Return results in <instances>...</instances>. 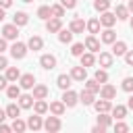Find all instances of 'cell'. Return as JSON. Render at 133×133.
<instances>
[{
	"label": "cell",
	"mask_w": 133,
	"mask_h": 133,
	"mask_svg": "<svg viewBox=\"0 0 133 133\" xmlns=\"http://www.w3.org/2000/svg\"><path fill=\"white\" fill-rule=\"evenodd\" d=\"M23 2H27V4H29V2H33V0H23Z\"/></svg>",
	"instance_id": "cell-56"
},
{
	"label": "cell",
	"mask_w": 133,
	"mask_h": 133,
	"mask_svg": "<svg viewBox=\"0 0 133 133\" xmlns=\"http://www.w3.org/2000/svg\"><path fill=\"white\" fill-rule=\"evenodd\" d=\"M100 66H102V69L112 66V54H110V52H100Z\"/></svg>",
	"instance_id": "cell-26"
},
{
	"label": "cell",
	"mask_w": 133,
	"mask_h": 133,
	"mask_svg": "<svg viewBox=\"0 0 133 133\" xmlns=\"http://www.w3.org/2000/svg\"><path fill=\"white\" fill-rule=\"evenodd\" d=\"M10 129H12V131H17V133H21V131H25V129H27V123H23V121L17 116V118H12V125H10Z\"/></svg>",
	"instance_id": "cell-33"
},
{
	"label": "cell",
	"mask_w": 133,
	"mask_h": 133,
	"mask_svg": "<svg viewBox=\"0 0 133 133\" xmlns=\"http://www.w3.org/2000/svg\"><path fill=\"white\" fill-rule=\"evenodd\" d=\"M85 27H87V31H89L91 35H96V33L100 31V19H91L89 23H85Z\"/></svg>",
	"instance_id": "cell-31"
},
{
	"label": "cell",
	"mask_w": 133,
	"mask_h": 133,
	"mask_svg": "<svg viewBox=\"0 0 133 133\" xmlns=\"http://www.w3.org/2000/svg\"><path fill=\"white\" fill-rule=\"evenodd\" d=\"M125 62H127L129 66H133V50H127V52H125Z\"/></svg>",
	"instance_id": "cell-43"
},
{
	"label": "cell",
	"mask_w": 133,
	"mask_h": 133,
	"mask_svg": "<svg viewBox=\"0 0 133 133\" xmlns=\"http://www.w3.org/2000/svg\"><path fill=\"white\" fill-rule=\"evenodd\" d=\"M10 4H12V0H0V6H2V8H8Z\"/></svg>",
	"instance_id": "cell-49"
},
{
	"label": "cell",
	"mask_w": 133,
	"mask_h": 133,
	"mask_svg": "<svg viewBox=\"0 0 133 133\" xmlns=\"http://www.w3.org/2000/svg\"><path fill=\"white\" fill-rule=\"evenodd\" d=\"M114 131H118V133H125V131H129V127H127L125 123H116V125H114Z\"/></svg>",
	"instance_id": "cell-44"
},
{
	"label": "cell",
	"mask_w": 133,
	"mask_h": 133,
	"mask_svg": "<svg viewBox=\"0 0 133 133\" xmlns=\"http://www.w3.org/2000/svg\"><path fill=\"white\" fill-rule=\"evenodd\" d=\"M6 94H8L10 100L19 98V96H21V85H8V87H6Z\"/></svg>",
	"instance_id": "cell-35"
},
{
	"label": "cell",
	"mask_w": 133,
	"mask_h": 133,
	"mask_svg": "<svg viewBox=\"0 0 133 133\" xmlns=\"http://www.w3.org/2000/svg\"><path fill=\"white\" fill-rule=\"evenodd\" d=\"M127 108H131V110H133V96L129 98V102H127Z\"/></svg>",
	"instance_id": "cell-53"
},
{
	"label": "cell",
	"mask_w": 133,
	"mask_h": 133,
	"mask_svg": "<svg viewBox=\"0 0 133 133\" xmlns=\"http://www.w3.org/2000/svg\"><path fill=\"white\" fill-rule=\"evenodd\" d=\"M60 4H62L64 8H75V4H77V0H60Z\"/></svg>",
	"instance_id": "cell-45"
},
{
	"label": "cell",
	"mask_w": 133,
	"mask_h": 133,
	"mask_svg": "<svg viewBox=\"0 0 133 133\" xmlns=\"http://www.w3.org/2000/svg\"><path fill=\"white\" fill-rule=\"evenodd\" d=\"M19 114H21V106L19 104H8L6 106V116L8 118H17Z\"/></svg>",
	"instance_id": "cell-28"
},
{
	"label": "cell",
	"mask_w": 133,
	"mask_h": 133,
	"mask_svg": "<svg viewBox=\"0 0 133 133\" xmlns=\"http://www.w3.org/2000/svg\"><path fill=\"white\" fill-rule=\"evenodd\" d=\"M42 46H44V39H42L39 35H31L29 42H27V48L33 50V52H35V50H42Z\"/></svg>",
	"instance_id": "cell-14"
},
{
	"label": "cell",
	"mask_w": 133,
	"mask_h": 133,
	"mask_svg": "<svg viewBox=\"0 0 133 133\" xmlns=\"http://www.w3.org/2000/svg\"><path fill=\"white\" fill-rule=\"evenodd\" d=\"M27 21H29V17H27V12H23V10H19V12H15V15H12V23H15L17 27L27 25Z\"/></svg>",
	"instance_id": "cell-16"
},
{
	"label": "cell",
	"mask_w": 133,
	"mask_h": 133,
	"mask_svg": "<svg viewBox=\"0 0 133 133\" xmlns=\"http://www.w3.org/2000/svg\"><path fill=\"white\" fill-rule=\"evenodd\" d=\"M131 29H133V17H131Z\"/></svg>",
	"instance_id": "cell-57"
},
{
	"label": "cell",
	"mask_w": 133,
	"mask_h": 133,
	"mask_svg": "<svg viewBox=\"0 0 133 133\" xmlns=\"http://www.w3.org/2000/svg\"><path fill=\"white\" fill-rule=\"evenodd\" d=\"M48 94H50V91H48L46 85H33V98H35V100H44Z\"/></svg>",
	"instance_id": "cell-18"
},
{
	"label": "cell",
	"mask_w": 133,
	"mask_h": 133,
	"mask_svg": "<svg viewBox=\"0 0 133 133\" xmlns=\"http://www.w3.org/2000/svg\"><path fill=\"white\" fill-rule=\"evenodd\" d=\"M33 110H35L37 114H44V112H48V104H46L44 100H35V102H33Z\"/></svg>",
	"instance_id": "cell-36"
},
{
	"label": "cell",
	"mask_w": 133,
	"mask_h": 133,
	"mask_svg": "<svg viewBox=\"0 0 133 133\" xmlns=\"http://www.w3.org/2000/svg\"><path fill=\"white\" fill-rule=\"evenodd\" d=\"M85 89H89L91 94H98L100 91V83L96 79H85Z\"/></svg>",
	"instance_id": "cell-34"
},
{
	"label": "cell",
	"mask_w": 133,
	"mask_h": 133,
	"mask_svg": "<svg viewBox=\"0 0 133 133\" xmlns=\"http://www.w3.org/2000/svg\"><path fill=\"white\" fill-rule=\"evenodd\" d=\"M94 106H96V110H98V112H110V108H112L110 100H104V98H102V100H98Z\"/></svg>",
	"instance_id": "cell-22"
},
{
	"label": "cell",
	"mask_w": 133,
	"mask_h": 133,
	"mask_svg": "<svg viewBox=\"0 0 133 133\" xmlns=\"http://www.w3.org/2000/svg\"><path fill=\"white\" fill-rule=\"evenodd\" d=\"M39 64H42L46 71H52V69L56 66V58H54L52 54H44V56L39 58Z\"/></svg>",
	"instance_id": "cell-11"
},
{
	"label": "cell",
	"mask_w": 133,
	"mask_h": 133,
	"mask_svg": "<svg viewBox=\"0 0 133 133\" xmlns=\"http://www.w3.org/2000/svg\"><path fill=\"white\" fill-rule=\"evenodd\" d=\"M6 66H8V60H6V58H4L2 54H0V71H4Z\"/></svg>",
	"instance_id": "cell-47"
},
{
	"label": "cell",
	"mask_w": 133,
	"mask_h": 133,
	"mask_svg": "<svg viewBox=\"0 0 133 133\" xmlns=\"http://www.w3.org/2000/svg\"><path fill=\"white\" fill-rule=\"evenodd\" d=\"M46 29H48L50 33H56V31H60V29H62V23H60V19H58V17L46 19Z\"/></svg>",
	"instance_id": "cell-7"
},
{
	"label": "cell",
	"mask_w": 133,
	"mask_h": 133,
	"mask_svg": "<svg viewBox=\"0 0 133 133\" xmlns=\"http://www.w3.org/2000/svg\"><path fill=\"white\" fill-rule=\"evenodd\" d=\"M94 8H96L98 12H104V10L110 8V0H96V2H94Z\"/></svg>",
	"instance_id": "cell-37"
},
{
	"label": "cell",
	"mask_w": 133,
	"mask_h": 133,
	"mask_svg": "<svg viewBox=\"0 0 133 133\" xmlns=\"http://www.w3.org/2000/svg\"><path fill=\"white\" fill-rule=\"evenodd\" d=\"M19 77H21V73H19L17 66H6V79L8 81H17Z\"/></svg>",
	"instance_id": "cell-32"
},
{
	"label": "cell",
	"mask_w": 133,
	"mask_h": 133,
	"mask_svg": "<svg viewBox=\"0 0 133 133\" xmlns=\"http://www.w3.org/2000/svg\"><path fill=\"white\" fill-rule=\"evenodd\" d=\"M25 54H27V46H25V44H21V42H15V44L10 46V56H12V58L21 60Z\"/></svg>",
	"instance_id": "cell-1"
},
{
	"label": "cell",
	"mask_w": 133,
	"mask_h": 133,
	"mask_svg": "<svg viewBox=\"0 0 133 133\" xmlns=\"http://www.w3.org/2000/svg\"><path fill=\"white\" fill-rule=\"evenodd\" d=\"M37 17H39V19H50V17H52L50 6H39V8H37Z\"/></svg>",
	"instance_id": "cell-40"
},
{
	"label": "cell",
	"mask_w": 133,
	"mask_h": 133,
	"mask_svg": "<svg viewBox=\"0 0 133 133\" xmlns=\"http://www.w3.org/2000/svg\"><path fill=\"white\" fill-rule=\"evenodd\" d=\"M4 50H6V39H4V37H0V54H2Z\"/></svg>",
	"instance_id": "cell-50"
},
{
	"label": "cell",
	"mask_w": 133,
	"mask_h": 133,
	"mask_svg": "<svg viewBox=\"0 0 133 133\" xmlns=\"http://www.w3.org/2000/svg\"><path fill=\"white\" fill-rule=\"evenodd\" d=\"M114 96H116V87H114V85L104 83V85L100 87V98H104V100H112Z\"/></svg>",
	"instance_id": "cell-6"
},
{
	"label": "cell",
	"mask_w": 133,
	"mask_h": 133,
	"mask_svg": "<svg viewBox=\"0 0 133 133\" xmlns=\"http://www.w3.org/2000/svg\"><path fill=\"white\" fill-rule=\"evenodd\" d=\"M116 23V17H114V12H108V10H104L102 12V17H100V25H104V27H112Z\"/></svg>",
	"instance_id": "cell-10"
},
{
	"label": "cell",
	"mask_w": 133,
	"mask_h": 133,
	"mask_svg": "<svg viewBox=\"0 0 133 133\" xmlns=\"http://www.w3.org/2000/svg\"><path fill=\"white\" fill-rule=\"evenodd\" d=\"M44 129L46 131H50V133H54V131H58L60 129V118L54 114V116H48L46 118V123H44Z\"/></svg>",
	"instance_id": "cell-4"
},
{
	"label": "cell",
	"mask_w": 133,
	"mask_h": 133,
	"mask_svg": "<svg viewBox=\"0 0 133 133\" xmlns=\"http://www.w3.org/2000/svg\"><path fill=\"white\" fill-rule=\"evenodd\" d=\"M125 52H127V44L125 42H112V56H125Z\"/></svg>",
	"instance_id": "cell-15"
},
{
	"label": "cell",
	"mask_w": 133,
	"mask_h": 133,
	"mask_svg": "<svg viewBox=\"0 0 133 133\" xmlns=\"http://www.w3.org/2000/svg\"><path fill=\"white\" fill-rule=\"evenodd\" d=\"M91 131H94V133H104V131H106V129H104V127H100V125H96V127H94V129H91Z\"/></svg>",
	"instance_id": "cell-51"
},
{
	"label": "cell",
	"mask_w": 133,
	"mask_h": 133,
	"mask_svg": "<svg viewBox=\"0 0 133 133\" xmlns=\"http://www.w3.org/2000/svg\"><path fill=\"white\" fill-rule=\"evenodd\" d=\"M127 8H129V12H133V0H129V4H127Z\"/></svg>",
	"instance_id": "cell-54"
},
{
	"label": "cell",
	"mask_w": 133,
	"mask_h": 133,
	"mask_svg": "<svg viewBox=\"0 0 133 133\" xmlns=\"http://www.w3.org/2000/svg\"><path fill=\"white\" fill-rule=\"evenodd\" d=\"M8 87V79H6V75H0V89H6Z\"/></svg>",
	"instance_id": "cell-46"
},
{
	"label": "cell",
	"mask_w": 133,
	"mask_h": 133,
	"mask_svg": "<svg viewBox=\"0 0 133 133\" xmlns=\"http://www.w3.org/2000/svg\"><path fill=\"white\" fill-rule=\"evenodd\" d=\"M94 79H96L98 83H106V81H108V73H106L104 69H98V71L94 73Z\"/></svg>",
	"instance_id": "cell-38"
},
{
	"label": "cell",
	"mask_w": 133,
	"mask_h": 133,
	"mask_svg": "<svg viewBox=\"0 0 133 133\" xmlns=\"http://www.w3.org/2000/svg\"><path fill=\"white\" fill-rule=\"evenodd\" d=\"M2 19H4V8L0 6V21H2Z\"/></svg>",
	"instance_id": "cell-55"
},
{
	"label": "cell",
	"mask_w": 133,
	"mask_h": 133,
	"mask_svg": "<svg viewBox=\"0 0 133 133\" xmlns=\"http://www.w3.org/2000/svg\"><path fill=\"white\" fill-rule=\"evenodd\" d=\"M123 89L129 91V94L133 91V77H125V79H123Z\"/></svg>",
	"instance_id": "cell-42"
},
{
	"label": "cell",
	"mask_w": 133,
	"mask_h": 133,
	"mask_svg": "<svg viewBox=\"0 0 133 133\" xmlns=\"http://www.w3.org/2000/svg\"><path fill=\"white\" fill-rule=\"evenodd\" d=\"M71 81H73V77H71V75H58L56 85H58L60 89H69V87H71Z\"/></svg>",
	"instance_id": "cell-17"
},
{
	"label": "cell",
	"mask_w": 133,
	"mask_h": 133,
	"mask_svg": "<svg viewBox=\"0 0 133 133\" xmlns=\"http://www.w3.org/2000/svg\"><path fill=\"white\" fill-rule=\"evenodd\" d=\"M4 118H8V116H6V110L0 108V123H4Z\"/></svg>",
	"instance_id": "cell-52"
},
{
	"label": "cell",
	"mask_w": 133,
	"mask_h": 133,
	"mask_svg": "<svg viewBox=\"0 0 133 133\" xmlns=\"http://www.w3.org/2000/svg\"><path fill=\"white\" fill-rule=\"evenodd\" d=\"M110 112H112V116H114L116 121H121V118H125V116H127V106L116 104L114 108H110Z\"/></svg>",
	"instance_id": "cell-20"
},
{
	"label": "cell",
	"mask_w": 133,
	"mask_h": 133,
	"mask_svg": "<svg viewBox=\"0 0 133 133\" xmlns=\"http://www.w3.org/2000/svg\"><path fill=\"white\" fill-rule=\"evenodd\" d=\"M64 108H66V106H64V102H62V100H60V102H52V104L48 106V110H50L52 114H56V116H60V114L64 112Z\"/></svg>",
	"instance_id": "cell-19"
},
{
	"label": "cell",
	"mask_w": 133,
	"mask_h": 133,
	"mask_svg": "<svg viewBox=\"0 0 133 133\" xmlns=\"http://www.w3.org/2000/svg\"><path fill=\"white\" fill-rule=\"evenodd\" d=\"M110 123H112V116H108V112H98V125H100V127L108 129Z\"/></svg>",
	"instance_id": "cell-23"
},
{
	"label": "cell",
	"mask_w": 133,
	"mask_h": 133,
	"mask_svg": "<svg viewBox=\"0 0 133 133\" xmlns=\"http://www.w3.org/2000/svg\"><path fill=\"white\" fill-rule=\"evenodd\" d=\"M27 127L29 129H33V131H39L42 127H44V123H42V116L35 112L33 116H29V121H27Z\"/></svg>",
	"instance_id": "cell-13"
},
{
	"label": "cell",
	"mask_w": 133,
	"mask_h": 133,
	"mask_svg": "<svg viewBox=\"0 0 133 133\" xmlns=\"http://www.w3.org/2000/svg\"><path fill=\"white\" fill-rule=\"evenodd\" d=\"M114 17H116L118 21H125V19H129V8H127V6H116V10H114Z\"/></svg>",
	"instance_id": "cell-30"
},
{
	"label": "cell",
	"mask_w": 133,
	"mask_h": 133,
	"mask_svg": "<svg viewBox=\"0 0 133 133\" xmlns=\"http://www.w3.org/2000/svg\"><path fill=\"white\" fill-rule=\"evenodd\" d=\"M83 46H85V50H89V52H100V42H98L96 35H91V33L85 37V44H83Z\"/></svg>",
	"instance_id": "cell-8"
},
{
	"label": "cell",
	"mask_w": 133,
	"mask_h": 133,
	"mask_svg": "<svg viewBox=\"0 0 133 133\" xmlns=\"http://www.w3.org/2000/svg\"><path fill=\"white\" fill-rule=\"evenodd\" d=\"M83 50H85V46H83V44H73L71 54H73V56H81V54H83Z\"/></svg>",
	"instance_id": "cell-41"
},
{
	"label": "cell",
	"mask_w": 133,
	"mask_h": 133,
	"mask_svg": "<svg viewBox=\"0 0 133 133\" xmlns=\"http://www.w3.org/2000/svg\"><path fill=\"white\" fill-rule=\"evenodd\" d=\"M19 85H21L23 89H31V87L35 85V77H33L31 73H27V75H21V77H19Z\"/></svg>",
	"instance_id": "cell-9"
},
{
	"label": "cell",
	"mask_w": 133,
	"mask_h": 133,
	"mask_svg": "<svg viewBox=\"0 0 133 133\" xmlns=\"http://www.w3.org/2000/svg\"><path fill=\"white\" fill-rule=\"evenodd\" d=\"M50 12H52V17H64V6L62 4H54V6H50Z\"/></svg>",
	"instance_id": "cell-39"
},
{
	"label": "cell",
	"mask_w": 133,
	"mask_h": 133,
	"mask_svg": "<svg viewBox=\"0 0 133 133\" xmlns=\"http://www.w3.org/2000/svg\"><path fill=\"white\" fill-rule=\"evenodd\" d=\"M8 131H12L8 125H4V123H0V133H8Z\"/></svg>",
	"instance_id": "cell-48"
},
{
	"label": "cell",
	"mask_w": 133,
	"mask_h": 133,
	"mask_svg": "<svg viewBox=\"0 0 133 133\" xmlns=\"http://www.w3.org/2000/svg\"><path fill=\"white\" fill-rule=\"evenodd\" d=\"M94 96H96V94H91L89 89H83V91L79 94V100H81L85 106H89V104H94Z\"/></svg>",
	"instance_id": "cell-27"
},
{
	"label": "cell",
	"mask_w": 133,
	"mask_h": 133,
	"mask_svg": "<svg viewBox=\"0 0 133 133\" xmlns=\"http://www.w3.org/2000/svg\"><path fill=\"white\" fill-rule=\"evenodd\" d=\"M71 77H73V81H85V79H87L85 66H83V64H81V66H73V69H71Z\"/></svg>",
	"instance_id": "cell-5"
},
{
	"label": "cell",
	"mask_w": 133,
	"mask_h": 133,
	"mask_svg": "<svg viewBox=\"0 0 133 133\" xmlns=\"http://www.w3.org/2000/svg\"><path fill=\"white\" fill-rule=\"evenodd\" d=\"M73 33H83V29H85V21L81 19V17H75L73 21H71V27H69Z\"/></svg>",
	"instance_id": "cell-12"
},
{
	"label": "cell",
	"mask_w": 133,
	"mask_h": 133,
	"mask_svg": "<svg viewBox=\"0 0 133 133\" xmlns=\"http://www.w3.org/2000/svg\"><path fill=\"white\" fill-rule=\"evenodd\" d=\"M17 35H19V27H17L15 23L2 27V37H4V39H17Z\"/></svg>",
	"instance_id": "cell-2"
},
{
	"label": "cell",
	"mask_w": 133,
	"mask_h": 133,
	"mask_svg": "<svg viewBox=\"0 0 133 133\" xmlns=\"http://www.w3.org/2000/svg\"><path fill=\"white\" fill-rule=\"evenodd\" d=\"M58 39H60L62 44L73 42V31H71V29H60V31H58Z\"/></svg>",
	"instance_id": "cell-29"
},
{
	"label": "cell",
	"mask_w": 133,
	"mask_h": 133,
	"mask_svg": "<svg viewBox=\"0 0 133 133\" xmlns=\"http://www.w3.org/2000/svg\"><path fill=\"white\" fill-rule=\"evenodd\" d=\"M114 39H116V33H114L110 27H106V29L102 31V42H104V44H112Z\"/></svg>",
	"instance_id": "cell-24"
},
{
	"label": "cell",
	"mask_w": 133,
	"mask_h": 133,
	"mask_svg": "<svg viewBox=\"0 0 133 133\" xmlns=\"http://www.w3.org/2000/svg\"><path fill=\"white\" fill-rule=\"evenodd\" d=\"M94 62H96L94 52H83V54H81V64H83V66H94Z\"/></svg>",
	"instance_id": "cell-25"
},
{
	"label": "cell",
	"mask_w": 133,
	"mask_h": 133,
	"mask_svg": "<svg viewBox=\"0 0 133 133\" xmlns=\"http://www.w3.org/2000/svg\"><path fill=\"white\" fill-rule=\"evenodd\" d=\"M17 100H19V106H21V108H31L33 102H35V98H33V96H27V94H25V96H19Z\"/></svg>",
	"instance_id": "cell-21"
},
{
	"label": "cell",
	"mask_w": 133,
	"mask_h": 133,
	"mask_svg": "<svg viewBox=\"0 0 133 133\" xmlns=\"http://www.w3.org/2000/svg\"><path fill=\"white\" fill-rule=\"evenodd\" d=\"M62 102H64V106H75L77 102H79V96L73 91V89H64V94H62Z\"/></svg>",
	"instance_id": "cell-3"
}]
</instances>
